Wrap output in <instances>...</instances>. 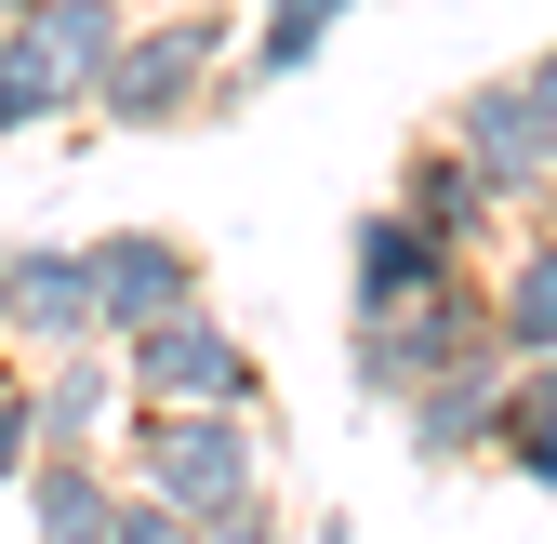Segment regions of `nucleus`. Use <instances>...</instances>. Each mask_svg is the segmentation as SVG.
I'll return each mask as SVG.
<instances>
[{"mask_svg":"<svg viewBox=\"0 0 557 544\" xmlns=\"http://www.w3.org/2000/svg\"><path fill=\"white\" fill-rule=\"evenodd\" d=\"M239 66V14H213V0H173V14H133L107 81H94V133H199L213 120V81Z\"/></svg>","mask_w":557,"mask_h":544,"instance_id":"nucleus-1","label":"nucleus"},{"mask_svg":"<svg viewBox=\"0 0 557 544\" xmlns=\"http://www.w3.org/2000/svg\"><path fill=\"white\" fill-rule=\"evenodd\" d=\"M120 27H133V0H14L0 14V147L81 120L107 53H120Z\"/></svg>","mask_w":557,"mask_h":544,"instance_id":"nucleus-2","label":"nucleus"},{"mask_svg":"<svg viewBox=\"0 0 557 544\" xmlns=\"http://www.w3.org/2000/svg\"><path fill=\"white\" fill-rule=\"evenodd\" d=\"M492 346V265H451L438 293H411V306H385V319H345V385L372 398V412H398L425 372H451V359H478Z\"/></svg>","mask_w":557,"mask_h":544,"instance_id":"nucleus-3","label":"nucleus"},{"mask_svg":"<svg viewBox=\"0 0 557 544\" xmlns=\"http://www.w3.org/2000/svg\"><path fill=\"white\" fill-rule=\"evenodd\" d=\"M120 398L133 412H265V372L213 319V293H199V306H173L147 332H120Z\"/></svg>","mask_w":557,"mask_h":544,"instance_id":"nucleus-4","label":"nucleus"},{"mask_svg":"<svg viewBox=\"0 0 557 544\" xmlns=\"http://www.w3.org/2000/svg\"><path fill=\"white\" fill-rule=\"evenodd\" d=\"M120 479L160 492V505H186V518L252 505V492H265V412H133Z\"/></svg>","mask_w":557,"mask_h":544,"instance_id":"nucleus-5","label":"nucleus"},{"mask_svg":"<svg viewBox=\"0 0 557 544\" xmlns=\"http://www.w3.org/2000/svg\"><path fill=\"white\" fill-rule=\"evenodd\" d=\"M81 265H94V346H120V332H147V319L199 306V239H173V226L81 239Z\"/></svg>","mask_w":557,"mask_h":544,"instance_id":"nucleus-6","label":"nucleus"},{"mask_svg":"<svg viewBox=\"0 0 557 544\" xmlns=\"http://www.w3.org/2000/svg\"><path fill=\"white\" fill-rule=\"evenodd\" d=\"M0 346H27V359L94 346V265H81V239H14L0 252Z\"/></svg>","mask_w":557,"mask_h":544,"instance_id":"nucleus-7","label":"nucleus"},{"mask_svg":"<svg viewBox=\"0 0 557 544\" xmlns=\"http://www.w3.org/2000/svg\"><path fill=\"white\" fill-rule=\"evenodd\" d=\"M398 213H411V226H438V239H451V252L478 265V252H492V239L518 226V199H505L492 173H478V160L451 147V133H425V147L398 160Z\"/></svg>","mask_w":557,"mask_h":544,"instance_id":"nucleus-8","label":"nucleus"},{"mask_svg":"<svg viewBox=\"0 0 557 544\" xmlns=\"http://www.w3.org/2000/svg\"><path fill=\"white\" fill-rule=\"evenodd\" d=\"M492 425H505V346H478V359H451V372H425V385L398 398L411 465H478Z\"/></svg>","mask_w":557,"mask_h":544,"instance_id":"nucleus-9","label":"nucleus"},{"mask_svg":"<svg viewBox=\"0 0 557 544\" xmlns=\"http://www.w3.org/2000/svg\"><path fill=\"white\" fill-rule=\"evenodd\" d=\"M451 265H465V252H451L438 226H411L398 199H385V213H359V226H345V319H385V306H411V293H438Z\"/></svg>","mask_w":557,"mask_h":544,"instance_id":"nucleus-10","label":"nucleus"},{"mask_svg":"<svg viewBox=\"0 0 557 544\" xmlns=\"http://www.w3.org/2000/svg\"><path fill=\"white\" fill-rule=\"evenodd\" d=\"M438 133H451V147L492 173L505 199H544V186H557V160H544V133H531V94H518V81H465Z\"/></svg>","mask_w":557,"mask_h":544,"instance_id":"nucleus-11","label":"nucleus"},{"mask_svg":"<svg viewBox=\"0 0 557 544\" xmlns=\"http://www.w3.org/2000/svg\"><path fill=\"white\" fill-rule=\"evenodd\" d=\"M27 412H40V452H107V425L133 412V398H120V346L107 359L94 346H53L27 372Z\"/></svg>","mask_w":557,"mask_h":544,"instance_id":"nucleus-12","label":"nucleus"},{"mask_svg":"<svg viewBox=\"0 0 557 544\" xmlns=\"http://www.w3.org/2000/svg\"><path fill=\"white\" fill-rule=\"evenodd\" d=\"M14 492H27V544H107V518H120V465H107V452H40Z\"/></svg>","mask_w":557,"mask_h":544,"instance_id":"nucleus-13","label":"nucleus"},{"mask_svg":"<svg viewBox=\"0 0 557 544\" xmlns=\"http://www.w3.org/2000/svg\"><path fill=\"white\" fill-rule=\"evenodd\" d=\"M492 346L505 359H557V226H531L492 265Z\"/></svg>","mask_w":557,"mask_h":544,"instance_id":"nucleus-14","label":"nucleus"},{"mask_svg":"<svg viewBox=\"0 0 557 544\" xmlns=\"http://www.w3.org/2000/svg\"><path fill=\"white\" fill-rule=\"evenodd\" d=\"M359 14V0H252V40H239V81H306V66L332 53V27Z\"/></svg>","mask_w":557,"mask_h":544,"instance_id":"nucleus-15","label":"nucleus"},{"mask_svg":"<svg viewBox=\"0 0 557 544\" xmlns=\"http://www.w3.org/2000/svg\"><path fill=\"white\" fill-rule=\"evenodd\" d=\"M492 452L518 465L531 492H557V359H505V425H492Z\"/></svg>","mask_w":557,"mask_h":544,"instance_id":"nucleus-16","label":"nucleus"},{"mask_svg":"<svg viewBox=\"0 0 557 544\" xmlns=\"http://www.w3.org/2000/svg\"><path fill=\"white\" fill-rule=\"evenodd\" d=\"M107 544H186V505H160V492H133V479H120V518H107Z\"/></svg>","mask_w":557,"mask_h":544,"instance_id":"nucleus-17","label":"nucleus"},{"mask_svg":"<svg viewBox=\"0 0 557 544\" xmlns=\"http://www.w3.org/2000/svg\"><path fill=\"white\" fill-rule=\"evenodd\" d=\"M27 465H40V412H27V372H14L0 385V492H14Z\"/></svg>","mask_w":557,"mask_h":544,"instance_id":"nucleus-18","label":"nucleus"},{"mask_svg":"<svg viewBox=\"0 0 557 544\" xmlns=\"http://www.w3.org/2000/svg\"><path fill=\"white\" fill-rule=\"evenodd\" d=\"M186 544H278V505H213V518H186Z\"/></svg>","mask_w":557,"mask_h":544,"instance_id":"nucleus-19","label":"nucleus"},{"mask_svg":"<svg viewBox=\"0 0 557 544\" xmlns=\"http://www.w3.org/2000/svg\"><path fill=\"white\" fill-rule=\"evenodd\" d=\"M518 94H531V133H544V160H557V40L518 66Z\"/></svg>","mask_w":557,"mask_h":544,"instance_id":"nucleus-20","label":"nucleus"},{"mask_svg":"<svg viewBox=\"0 0 557 544\" xmlns=\"http://www.w3.org/2000/svg\"><path fill=\"white\" fill-rule=\"evenodd\" d=\"M319 544H359V531H345V518H319Z\"/></svg>","mask_w":557,"mask_h":544,"instance_id":"nucleus-21","label":"nucleus"},{"mask_svg":"<svg viewBox=\"0 0 557 544\" xmlns=\"http://www.w3.org/2000/svg\"><path fill=\"white\" fill-rule=\"evenodd\" d=\"M14 372H27V359H14V346H0V385H14Z\"/></svg>","mask_w":557,"mask_h":544,"instance_id":"nucleus-22","label":"nucleus"},{"mask_svg":"<svg viewBox=\"0 0 557 544\" xmlns=\"http://www.w3.org/2000/svg\"><path fill=\"white\" fill-rule=\"evenodd\" d=\"M0 14H14V0H0Z\"/></svg>","mask_w":557,"mask_h":544,"instance_id":"nucleus-23","label":"nucleus"}]
</instances>
